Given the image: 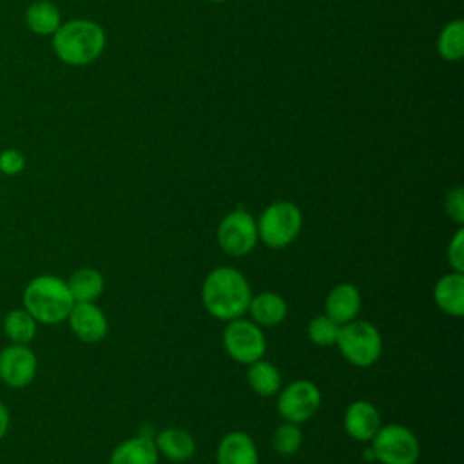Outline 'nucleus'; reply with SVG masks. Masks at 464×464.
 <instances>
[{"label":"nucleus","mask_w":464,"mask_h":464,"mask_svg":"<svg viewBox=\"0 0 464 464\" xmlns=\"http://www.w3.org/2000/svg\"><path fill=\"white\" fill-rule=\"evenodd\" d=\"M9 422H11V413L9 408L0 401V440L5 437L7 430H9Z\"/></svg>","instance_id":"29"},{"label":"nucleus","mask_w":464,"mask_h":464,"mask_svg":"<svg viewBox=\"0 0 464 464\" xmlns=\"http://www.w3.org/2000/svg\"><path fill=\"white\" fill-rule=\"evenodd\" d=\"M38 330L36 319L22 306L13 308L4 317V334L14 344H29Z\"/></svg>","instance_id":"22"},{"label":"nucleus","mask_w":464,"mask_h":464,"mask_svg":"<svg viewBox=\"0 0 464 464\" xmlns=\"http://www.w3.org/2000/svg\"><path fill=\"white\" fill-rule=\"evenodd\" d=\"M439 54L446 62H459L464 54V22L453 20L442 27L437 40Z\"/></svg>","instance_id":"23"},{"label":"nucleus","mask_w":464,"mask_h":464,"mask_svg":"<svg viewBox=\"0 0 464 464\" xmlns=\"http://www.w3.org/2000/svg\"><path fill=\"white\" fill-rule=\"evenodd\" d=\"M343 426L352 439L359 442H368L381 428L379 410L368 401H353L352 404H348L344 411Z\"/></svg>","instance_id":"12"},{"label":"nucleus","mask_w":464,"mask_h":464,"mask_svg":"<svg viewBox=\"0 0 464 464\" xmlns=\"http://www.w3.org/2000/svg\"><path fill=\"white\" fill-rule=\"evenodd\" d=\"M154 444L158 448V453H161L165 459L172 462H187L196 453V442L192 435L176 426H169L161 430L156 435Z\"/></svg>","instance_id":"17"},{"label":"nucleus","mask_w":464,"mask_h":464,"mask_svg":"<svg viewBox=\"0 0 464 464\" xmlns=\"http://www.w3.org/2000/svg\"><path fill=\"white\" fill-rule=\"evenodd\" d=\"M444 212L457 225L464 223V190L462 187H453L444 198Z\"/></svg>","instance_id":"26"},{"label":"nucleus","mask_w":464,"mask_h":464,"mask_svg":"<svg viewBox=\"0 0 464 464\" xmlns=\"http://www.w3.org/2000/svg\"><path fill=\"white\" fill-rule=\"evenodd\" d=\"M257 237L270 248L290 245L301 232L303 214L292 201L270 203L256 221Z\"/></svg>","instance_id":"4"},{"label":"nucleus","mask_w":464,"mask_h":464,"mask_svg":"<svg viewBox=\"0 0 464 464\" xmlns=\"http://www.w3.org/2000/svg\"><path fill=\"white\" fill-rule=\"evenodd\" d=\"M339 330H341V324H337L326 314L315 315L308 323V337L317 346H334L337 343Z\"/></svg>","instance_id":"25"},{"label":"nucleus","mask_w":464,"mask_h":464,"mask_svg":"<svg viewBox=\"0 0 464 464\" xmlns=\"http://www.w3.org/2000/svg\"><path fill=\"white\" fill-rule=\"evenodd\" d=\"M25 169V156L16 149L0 152V172L5 176H16Z\"/></svg>","instance_id":"28"},{"label":"nucleus","mask_w":464,"mask_h":464,"mask_svg":"<svg viewBox=\"0 0 464 464\" xmlns=\"http://www.w3.org/2000/svg\"><path fill=\"white\" fill-rule=\"evenodd\" d=\"M67 288L74 303H94L103 292V276L96 268L82 266L69 276Z\"/></svg>","instance_id":"19"},{"label":"nucleus","mask_w":464,"mask_h":464,"mask_svg":"<svg viewBox=\"0 0 464 464\" xmlns=\"http://www.w3.org/2000/svg\"><path fill=\"white\" fill-rule=\"evenodd\" d=\"M361 292L352 283L335 285L324 299V314L337 324L353 321L361 310Z\"/></svg>","instance_id":"13"},{"label":"nucleus","mask_w":464,"mask_h":464,"mask_svg":"<svg viewBox=\"0 0 464 464\" xmlns=\"http://www.w3.org/2000/svg\"><path fill=\"white\" fill-rule=\"evenodd\" d=\"M246 312L257 326H276L286 317V301L276 292H261L252 295Z\"/></svg>","instance_id":"18"},{"label":"nucleus","mask_w":464,"mask_h":464,"mask_svg":"<svg viewBox=\"0 0 464 464\" xmlns=\"http://www.w3.org/2000/svg\"><path fill=\"white\" fill-rule=\"evenodd\" d=\"M27 27L40 36H53L62 25L60 9L49 0H34L25 11Z\"/></svg>","instance_id":"20"},{"label":"nucleus","mask_w":464,"mask_h":464,"mask_svg":"<svg viewBox=\"0 0 464 464\" xmlns=\"http://www.w3.org/2000/svg\"><path fill=\"white\" fill-rule=\"evenodd\" d=\"M433 299L444 314L451 317H462L464 315V274L453 270L442 276L435 283Z\"/></svg>","instance_id":"16"},{"label":"nucleus","mask_w":464,"mask_h":464,"mask_svg":"<svg viewBox=\"0 0 464 464\" xmlns=\"http://www.w3.org/2000/svg\"><path fill=\"white\" fill-rule=\"evenodd\" d=\"M22 304L36 323L58 324L67 319L74 301L65 279L53 274H42L25 285Z\"/></svg>","instance_id":"3"},{"label":"nucleus","mask_w":464,"mask_h":464,"mask_svg":"<svg viewBox=\"0 0 464 464\" xmlns=\"http://www.w3.org/2000/svg\"><path fill=\"white\" fill-rule=\"evenodd\" d=\"M321 406L319 388L306 379H297L285 386L277 397V411L286 422H304L312 419Z\"/></svg>","instance_id":"9"},{"label":"nucleus","mask_w":464,"mask_h":464,"mask_svg":"<svg viewBox=\"0 0 464 464\" xmlns=\"http://www.w3.org/2000/svg\"><path fill=\"white\" fill-rule=\"evenodd\" d=\"M208 2H225V0H208Z\"/></svg>","instance_id":"30"},{"label":"nucleus","mask_w":464,"mask_h":464,"mask_svg":"<svg viewBox=\"0 0 464 464\" xmlns=\"http://www.w3.org/2000/svg\"><path fill=\"white\" fill-rule=\"evenodd\" d=\"M448 263L455 272H464V230L462 227L453 234L448 245Z\"/></svg>","instance_id":"27"},{"label":"nucleus","mask_w":464,"mask_h":464,"mask_svg":"<svg viewBox=\"0 0 464 464\" xmlns=\"http://www.w3.org/2000/svg\"><path fill=\"white\" fill-rule=\"evenodd\" d=\"M250 299L252 290L246 277L232 266H218L210 270L201 286V303L205 310L219 321L243 317Z\"/></svg>","instance_id":"1"},{"label":"nucleus","mask_w":464,"mask_h":464,"mask_svg":"<svg viewBox=\"0 0 464 464\" xmlns=\"http://www.w3.org/2000/svg\"><path fill=\"white\" fill-rule=\"evenodd\" d=\"M372 453L382 464H415L420 444L415 433L402 424H386L372 437Z\"/></svg>","instance_id":"6"},{"label":"nucleus","mask_w":464,"mask_h":464,"mask_svg":"<svg viewBox=\"0 0 464 464\" xmlns=\"http://www.w3.org/2000/svg\"><path fill=\"white\" fill-rule=\"evenodd\" d=\"M303 444V431L295 422H283L272 435V446L279 455L290 457L297 453Z\"/></svg>","instance_id":"24"},{"label":"nucleus","mask_w":464,"mask_h":464,"mask_svg":"<svg viewBox=\"0 0 464 464\" xmlns=\"http://www.w3.org/2000/svg\"><path fill=\"white\" fill-rule=\"evenodd\" d=\"M227 323L228 324L223 330V346L227 353L241 364H250L257 359H263L266 341L261 332V326L243 317Z\"/></svg>","instance_id":"7"},{"label":"nucleus","mask_w":464,"mask_h":464,"mask_svg":"<svg viewBox=\"0 0 464 464\" xmlns=\"http://www.w3.org/2000/svg\"><path fill=\"white\" fill-rule=\"evenodd\" d=\"M337 348L341 355L353 366H372L382 352V337L370 321H350L341 324Z\"/></svg>","instance_id":"5"},{"label":"nucleus","mask_w":464,"mask_h":464,"mask_svg":"<svg viewBox=\"0 0 464 464\" xmlns=\"http://www.w3.org/2000/svg\"><path fill=\"white\" fill-rule=\"evenodd\" d=\"M105 49L103 29L85 18L62 24L53 34V51L67 65L82 67L92 63Z\"/></svg>","instance_id":"2"},{"label":"nucleus","mask_w":464,"mask_h":464,"mask_svg":"<svg viewBox=\"0 0 464 464\" xmlns=\"http://www.w3.org/2000/svg\"><path fill=\"white\" fill-rule=\"evenodd\" d=\"M158 448L154 439L141 431L130 439L121 440L111 453L109 464H158Z\"/></svg>","instance_id":"14"},{"label":"nucleus","mask_w":464,"mask_h":464,"mask_svg":"<svg viewBox=\"0 0 464 464\" xmlns=\"http://www.w3.org/2000/svg\"><path fill=\"white\" fill-rule=\"evenodd\" d=\"M71 332L83 343H98L107 335L109 323L94 303H74L67 315Z\"/></svg>","instance_id":"11"},{"label":"nucleus","mask_w":464,"mask_h":464,"mask_svg":"<svg viewBox=\"0 0 464 464\" xmlns=\"http://www.w3.org/2000/svg\"><path fill=\"white\" fill-rule=\"evenodd\" d=\"M38 359L29 344H7L0 350V381L13 390H22L33 382Z\"/></svg>","instance_id":"10"},{"label":"nucleus","mask_w":464,"mask_h":464,"mask_svg":"<svg viewBox=\"0 0 464 464\" xmlns=\"http://www.w3.org/2000/svg\"><path fill=\"white\" fill-rule=\"evenodd\" d=\"M218 464H259L254 439L245 431H230L218 444Z\"/></svg>","instance_id":"15"},{"label":"nucleus","mask_w":464,"mask_h":464,"mask_svg":"<svg viewBox=\"0 0 464 464\" xmlns=\"http://www.w3.org/2000/svg\"><path fill=\"white\" fill-rule=\"evenodd\" d=\"M246 381H248L252 392L261 397H272V395H276V392L281 390L279 370L265 359H257L248 364Z\"/></svg>","instance_id":"21"},{"label":"nucleus","mask_w":464,"mask_h":464,"mask_svg":"<svg viewBox=\"0 0 464 464\" xmlns=\"http://www.w3.org/2000/svg\"><path fill=\"white\" fill-rule=\"evenodd\" d=\"M257 239L256 219L245 208L228 212L218 225V245L232 257H241L252 252Z\"/></svg>","instance_id":"8"}]
</instances>
